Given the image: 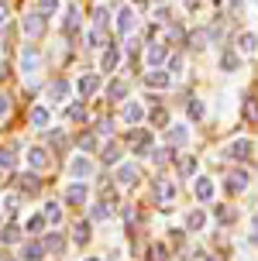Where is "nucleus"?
<instances>
[{
    "mask_svg": "<svg viewBox=\"0 0 258 261\" xmlns=\"http://www.w3.org/2000/svg\"><path fill=\"white\" fill-rule=\"evenodd\" d=\"M152 155H155V162H158V165H162V162H169V151H166V148H158V151H152Z\"/></svg>",
    "mask_w": 258,
    "mask_h": 261,
    "instance_id": "nucleus-44",
    "label": "nucleus"
},
{
    "mask_svg": "<svg viewBox=\"0 0 258 261\" xmlns=\"http://www.w3.org/2000/svg\"><path fill=\"white\" fill-rule=\"evenodd\" d=\"M0 179H4V165H0Z\"/></svg>",
    "mask_w": 258,
    "mask_h": 261,
    "instance_id": "nucleus-51",
    "label": "nucleus"
},
{
    "mask_svg": "<svg viewBox=\"0 0 258 261\" xmlns=\"http://www.w3.org/2000/svg\"><path fill=\"white\" fill-rule=\"evenodd\" d=\"M196 199H200V203L214 199V182H210V179H196Z\"/></svg>",
    "mask_w": 258,
    "mask_h": 261,
    "instance_id": "nucleus-18",
    "label": "nucleus"
},
{
    "mask_svg": "<svg viewBox=\"0 0 258 261\" xmlns=\"http://www.w3.org/2000/svg\"><path fill=\"white\" fill-rule=\"evenodd\" d=\"M245 114H248L251 120H258V103H245Z\"/></svg>",
    "mask_w": 258,
    "mask_h": 261,
    "instance_id": "nucleus-43",
    "label": "nucleus"
},
{
    "mask_svg": "<svg viewBox=\"0 0 258 261\" xmlns=\"http://www.w3.org/2000/svg\"><path fill=\"white\" fill-rule=\"evenodd\" d=\"M69 120H86V107L73 103V107H69Z\"/></svg>",
    "mask_w": 258,
    "mask_h": 261,
    "instance_id": "nucleus-38",
    "label": "nucleus"
},
{
    "mask_svg": "<svg viewBox=\"0 0 258 261\" xmlns=\"http://www.w3.org/2000/svg\"><path fill=\"white\" fill-rule=\"evenodd\" d=\"M86 261H100V258H86Z\"/></svg>",
    "mask_w": 258,
    "mask_h": 261,
    "instance_id": "nucleus-52",
    "label": "nucleus"
},
{
    "mask_svg": "<svg viewBox=\"0 0 258 261\" xmlns=\"http://www.w3.org/2000/svg\"><path fill=\"white\" fill-rule=\"evenodd\" d=\"M186 138H190V130H186V127H172L166 134V144H169V148H179V144H186Z\"/></svg>",
    "mask_w": 258,
    "mask_h": 261,
    "instance_id": "nucleus-17",
    "label": "nucleus"
},
{
    "mask_svg": "<svg viewBox=\"0 0 258 261\" xmlns=\"http://www.w3.org/2000/svg\"><path fill=\"white\" fill-rule=\"evenodd\" d=\"M79 148H83V151H93V148H97V138H93V134H79Z\"/></svg>",
    "mask_w": 258,
    "mask_h": 261,
    "instance_id": "nucleus-40",
    "label": "nucleus"
},
{
    "mask_svg": "<svg viewBox=\"0 0 258 261\" xmlns=\"http://www.w3.org/2000/svg\"><path fill=\"white\" fill-rule=\"evenodd\" d=\"M21 258L25 261H41L45 258V244H41V241H28L25 248H21Z\"/></svg>",
    "mask_w": 258,
    "mask_h": 261,
    "instance_id": "nucleus-8",
    "label": "nucleus"
},
{
    "mask_svg": "<svg viewBox=\"0 0 258 261\" xmlns=\"http://www.w3.org/2000/svg\"><path fill=\"white\" fill-rule=\"evenodd\" d=\"M179 172H182V175H193V172H196V158L193 155H182L179 158Z\"/></svg>",
    "mask_w": 258,
    "mask_h": 261,
    "instance_id": "nucleus-32",
    "label": "nucleus"
},
{
    "mask_svg": "<svg viewBox=\"0 0 258 261\" xmlns=\"http://www.w3.org/2000/svg\"><path fill=\"white\" fill-rule=\"evenodd\" d=\"M110 4H121V0H110Z\"/></svg>",
    "mask_w": 258,
    "mask_h": 261,
    "instance_id": "nucleus-53",
    "label": "nucleus"
},
{
    "mask_svg": "<svg viewBox=\"0 0 258 261\" xmlns=\"http://www.w3.org/2000/svg\"><path fill=\"white\" fill-rule=\"evenodd\" d=\"M49 96L52 100H65V96H69V83H65V79H55L49 86Z\"/></svg>",
    "mask_w": 258,
    "mask_h": 261,
    "instance_id": "nucleus-22",
    "label": "nucleus"
},
{
    "mask_svg": "<svg viewBox=\"0 0 258 261\" xmlns=\"http://www.w3.org/2000/svg\"><path fill=\"white\" fill-rule=\"evenodd\" d=\"M203 223H206L203 210H190V217H186V227H190V230H200Z\"/></svg>",
    "mask_w": 258,
    "mask_h": 261,
    "instance_id": "nucleus-27",
    "label": "nucleus"
},
{
    "mask_svg": "<svg viewBox=\"0 0 258 261\" xmlns=\"http://www.w3.org/2000/svg\"><path fill=\"white\" fill-rule=\"evenodd\" d=\"M7 21V4H0V24Z\"/></svg>",
    "mask_w": 258,
    "mask_h": 261,
    "instance_id": "nucleus-47",
    "label": "nucleus"
},
{
    "mask_svg": "<svg viewBox=\"0 0 258 261\" xmlns=\"http://www.w3.org/2000/svg\"><path fill=\"white\" fill-rule=\"evenodd\" d=\"M21 193H28V196L38 193V175H25V179H21Z\"/></svg>",
    "mask_w": 258,
    "mask_h": 261,
    "instance_id": "nucleus-31",
    "label": "nucleus"
},
{
    "mask_svg": "<svg viewBox=\"0 0 258 261\" xmlns=\"http://www.w3.org/2000/svg\"><path fill=\"white\" fill-rule=\"evenodd\" d=\"M134 179H138V165H121V169H117V182L121 186H134Z\"/></svg>",
    "mask_w": 258,
    "mask_h": 261,
    "instance_id": "nucleus-14",
    "label": "nucleus"
},
{
    "mask_svg": "<svg viewBox=\"0 0 258 261\" xmlns=\"http://www.w3.org/2000/svg\"><path fill=\"white\" fill-rule=\"evenodd\" d=\"M217 223H234V210L231 206H217Z\"/></svg>",
    "mask_w": 258,
    "mask_h": 261,
    "instance_id": "nucleus-36",
    "label": "nucleus"
},
{
    "mask_svg": "<svg viewBox=\"0 0 258 261\" xmlns=\"http://www.w3.org/2000/svg\"><path fill=\"white\" fill-rule=\"evenodd\" d=\"M73 234H76V237H73L76 244H90V223H83V220H79V223H76V230H73Z\"/></svg>",
    "mask_w": 258,
    "mask_h": 261,
    "instance_id": "nucleus-28",
    "label": "nucleus"
},
{
    "mask_svg": "<svg viewBox=\"0 0 258 261\" xmlns=\"http://www.w3.org/2000/svg\"><path fill=\"white\" fill-rule=\"evenodd\" d=\"M69 172H73V179H90V175H93V162L86 155H79V158H73Z\"/></svg>",
    "mask_w": 258,
    "mask_h": 261,
    "instance_id": "nucleus-4",
    "label": "nucleus"
},
{
    "mask_svg": "<svg viewBox=\"0 0 258 261\" xmlns=\"http://www.w3.org/2000/svg\"><path fill=\"white\" fill-rule=\"evenodd\" d=\"M186 114H190V120H203V103H200V100H190V103H186Z\"/></svg>",
    "mask_w": 258,
    "mask_h": 261,
    "instance_id": "nucleus-30",
    "label": "nucleus"
},
{
    "mask_svg": "<svg viewBox=\"0 0 258 261\" xmlns=\"http://www.w3.org/2000/svg\"><path fill=\"white\" fill-rule=\"evenodd\" d=\"M0 261H4V258H0Z\"/></svg>",
    "mask_w": 258,
    "mask_h": 261,
    "instance_id": "nucleus-54",
    "label": "nucleus"
},
{
    "mask_svg": "<svg viewBox=\"0 0 258 261\" xmlns=\"http://www.w3.org/2000/svg\"><path fill=\"white\" fill-rule=\"evenodd\" d=\"M148 261H169L166 244H155V248H152V254H148Z\"/></svg>",
    "mask_w": 258,
    "mask_h": 261,
    "instance_id": "nucleus-35",
    "label": "nucleus"
},
{
    "mask_svg": "<svg viewBox=\"0 0 258 261\" xmlns=\"http://www.w3.org/2000/svg\"><path fill=\"white\" fill-rule=\"evenodd\" d=\"M117 31H121V35L134 31V11H131V7H121V11H117Z\"/></svg>",
    "mask_w": 258,
    "mask_h": 261,
    "instance_id": "nucleus-9",
    "label": "nucleus"
},
{
    "mask_svg": "<svg viewBox=\"0 0 258 261\" xmlns=\"http://www.w3.org/2000/svg\"><path fill=\"white\" fill-rule=\"evenodd\" d=\"M41 244H45V251H52V254H62V251H65V241H62V234H49L45 241H41Z\"/></svg>",
    "mask_w": 258,
    "mask_h": 261,
    "instance_id": "nucleus-19",
    "label": "nucleus"
},
{
    "mask_svg": "<svg viewBox=\"0 0 258 261\" xmlns=\"http://www.w3.org/2000/svg\"><path fill=\"white\" fill-rule=\"evenodd\" d=\"M121 117H124V124H142L145 120V107L138 103V100H128L124 110H121Z\"/></svg>",
    "mask_w": 258,
    "mask_h": 261,
    "instance_id": "nucleus-2",
    "label": "nucleus"
},
{
    "mask_svg": "<svg viewBox=\"0 0 258 261\" xmlns=\"http://www.w3.org/2000/svg\"><path fill=\"white\" fill-rule=\"evenodd\" d=\"M90 217H93V220H107V217H110V206H107V203H97Z\"/></svg>",
    "mask_w": 258,
    "mask_h": 261,
    "instance_id": "nucleus-37",
    "label": "nucleus"
},
{
    "mask_svg": "<svg viewBox=\"0 0 258 261\" xmlns=\"http://www.w3.org/2000/svg\"><path fill=\"white\" fill-rule=\"evenodd\" d=\"M238 65H241L238 52H231V48H224V52H220V69H224V72H238Z\"/></svg>",
    "mask_w": 258,
    "mask_h": 261,
    "instance_id": "nucleus-13",
    "label": "nucleus"
},
{
    "mask_svg": "<svg viewBox=\"0 0 258 261\" xmlns=\"http://www.w3.org/2000/svg\"><path fill=\"white\" fill-rule=\"evenodd\" d=\"M131 144H134V155H145L148 148H152V134L148 130H131Z\"/></svg>",
    "mask_w": 258,
    "mask_h": 261,
    "instance_id": "nucleus-6",
    "label": "nucleus"
},
{
    "mask_svg": "<svg viewBox=\"0 0 258 261\" xmlns=\"http://www.w3.org/2000/svg\"><path fill=\"white\" fill-rule=\"evenodd\" d=\"M224 155H227V158H234V162H245V158L251 155V141H248V138H241V141H234L231 148L224 151Z\"/></svg>",
    "mask_w": 258,
    "mask_h": 261,
    "instance_id": "nucleus-5",
    "label": "nucleus"
},
{
    "mask_svg": "<svg viewBox=\"0 0 258 261\" xmlns=\"http://www.w3.org/2000/svg\"><path fill=\"white\" fill-rule=\"evenodd\" d=\"M145 83H148L152 90H166L169 83H172V76H169V72H162V69H152V72L145 76Z\"/></svg>",
    "mask_w": 258,
    "mask_h": 261,
    "instance_id": "nucleus-10",
    "label": "nucleus"
},
{
    "mask_svg": "<svg viewBox=\"0 0 258 261\" xmlns=\"http://www.w3.org/2000/svg\"><path fill=\"white\" fill-rule=\"evenodd\" d=\"M76 90H79V96L86 100V96H93V93L100 90V79H97V76H93V72H90V76H83V79H79V83H76Z\"/></svg>",
    "mask_w": 258,
    "mask_h": 261,
    "instance_id": "nucleus-11",
    "label": "nucleus"
},
{
    "mask_svg": "<svg viewBox=\"0 0 258 261\" xmlns=\"http://www.w3.org/2000/svg\"><path fill=\"white\" fill-rule=\"evenodd\" d=\"M0 165H4V169H14V165H17L14 151H7V148H4V151H0Z\"/></svg>",
    "mask_w": 258,
    "mask_h": 261,
    "instance_id": "nucleus-39",
    "label": "nucleus"
},
{
    "mask_svg": "<svg viewBox=\"0 0 258 261\" xmlns=\"http://www.w3.org/2000/svg\"><path fill=\"white\" fill-rule=\"evenodd\" d=\"M107 96H114V100H124V96H128V83H124V79H114V83L107 86Z\"/></svg>",
    "mask_w": 258,
    "mask_h": 261,
    "instance_id": "nucleus-23",
    "label": "nucleus"
},
{
    "mask_svg": "<svg viewBox=\"0 0 258 261\" xmlns=\"http://www.w3.org/2000/svg\"><path fill=\"white\" fill-rule=\"evenodd\" d=\"M238 48H241L245 55H255L258 52V38L251 35V31H245V35H238Z\"/></svg>",
    "mask_w": 258,
    "mask_h": 261,
    "instance_id": "nucleus-16",
    "label": "nucleus"
},
{
    "mask_svg": "<svg viewBox=\"0 0 258 261\" xmlns=\"http://www.w3.org/2000/svg\"><path fill=\"white\" fill-rule=\"evenodd\" d=\"M86 196H90V193H86V186L73 182V186H69V193H65V199H69L73 206H83V203H86Z\"/></svg>",
    "mask_w": 258,
    "mask_h": 261,
    "instance_id": "nucleus-12",
    "label": "nucleus"
},
{
    "mask_svg": "<svg viewBox=\"0 0 258 261\" xmlns=\"http://www.w3.org/2000/svg\"><path fill=\"white\" fill-rule=\"evenodd\" d=\"M49 120H52V117H49V110H45V107H35V110H31V124H35L38 130L49 127Z\"/></svg>",
    "mask_w": 258,
    "mask_h": 261,
    "instance_id": "nucleus-24",
    "label": "nucleus"
},
{
    "mask_svg": "<svg viewBox=\"0 0 258 261\" xmlns=\"http://www.w3.org/2000/svg\"><path fill=\"white\" fill-rule=\"evenodd\" d=\"M38 7H41V14H52L59 7V0H38Z\"/></svg>",
    "mask_w": 258,
    "mask_h": 261,
    "instance_id": "nucleus-42",
    "label": "nucleus"
},
{
    "mask_svg": "<svg viewBox=\"0 0 258 261\" xmlns=\"http://www.w3.org/2000/svg\"><path fill=\"white\" fill-rule=\"evenodd\" d=\"M103 162H107V165H117V162H121V144H114V141H110V144H103Z\"/></svg>",
    "mask_w": 258,
    "mask_h": 261,
    "instance_id": "nucleus-21",
    "label": "nucleus"
},
{
    "mask_svg": "<svg viewBox=\"0 0 258 261\" xmlns=\"http://www.w3.org/2000/svg\"><path fill=\"white\" fill-rule=\"evenodd\" d=\"M117 62H121V52H117V45H110V48L103 52V59H100L103 72H114V69H117Z\"/></svg>",
    "mask_w": 258,
    "mask_h": 261,
    "instance_id": "nucleus-15",
    "label": "nucleus"
},
{
    "mask_svg": "<svg viewBox=\"0 0 258 261\" xmlns=\"http://www.w3.org/2000/svg\"><path fill=\"white\" fill-rule=\"evenodd\" d=\"M45 220L59 223V220H62V206H59V203H49V206H45Z\"/></svg>",
    "mask_w": 258,
    "mask_h": 261,
    "instance_id": "nucleus-33",
    "label": "nucleus"
},
{
    "mask_svg": "<svg viewBox=\"0 0 258 261\" xmlns=\"http://www.w3.org/2000/svg\"><path fill=\"white\" fill-rule=\"evenodd\" d=\"M76 31H79V11H76V7H69V11H65V35L73 38Z\"/></svg>",
    "mask_w": 258,
    "mask_h": 261,
    "instance_id": "nucleus-20",
    "label": "nucleus"
},
{
    "mask_svg": "<svg viewBox=\"0 0 258 261\" xmlns=\"http://www.w3.org/2000/svg\"><path fill=\"white\" fill-rule=\"evenodd\" d=\"M245 186H248V175H245V172H234L231 179H227V189H234V193H241Z\"/></svg>",
    "mask_w": 258,
    "mask_h": 261,
    "instance_id": "nucleus-29",
    "label": "nucleus"
},
{
    "mask_svg": "<svg viewBox=\"0 0 258 261\" xmlns=\"http://www.w3.org/2000/svg\"><path fill=\"white\" fill-rule=\"evenodd\" d=\"M251 241H255V244H258V220H255V237H251Z\"/></svg>",
    "mask_w": 258,
    "mask_h": 261,
    "instance_id": "nucleus-50",
    "label": "nucleus"
},
{
    "mask_svg": "<svg viewBox=\"0 0 258 261\" xmlns=\"http://www.w3.org/2000/svg\"><path fill=\"white\" fill-rule=\"evenodd\" d=\"M93 21H97V28H107V21H110V11H107V7H97V11H93Z\"/></svg>",
    "mask_w": 258,
    "mask_h": 261,
    "instance_id": "nucleus-34",
    "label": "nucleus"
},
{
    "mask_svg": "<svg viewBox=\"0 0 258 261\" xmlns=\"http://www.w3.org/2000/svg\"><path fill=\"white\" fill-rule=\"evenodd\" d=\"M41 227H45V217H31V220H28V230H31V234H38Z\"/></svg>",
    "mask_w": 258,
    "mask_h": 261,
    "instance_id": "nucleus-41",
    "label": "nucleus"
},
{
    "mask_svg": "<svg viewBox=\"0 0 258 261\" xmlns=\"http://www.w3.org/2000/svg\"><path fill=\"white\" fill-rule=\"evenodd\" d=\"M7 76V62H0V79Z\"/></svg>",
    "mask_w": 258,
    "mask_h": 261,
    "instance_id": "nucleus-49",
    "label": "nucleus"
},
{
    "mask_svg": "<svg viewBox=\"0 0 258 261\" xmlns=\"http://www.w3.org/2000/svg\"><path fill=\"white\" fill-rule=\"evenodd\" d=\"M0 241H4V244H17V241H21V230H17L14 223H7V227L0 230Z\"/></svg>",
    "mask_w": 258,
    "mask_h": 261,
    "instance_id": "nucleus-26",
    "label": "nucleus"
},
{
    "mask_svg": "<svg viewBox=\"0 0 258 261\" xmlns=\"http://www.w3.org/2000/svg\"><path fill=\"white\" fill-rule=\"evenodd\" d=\"M182 4H186L190 11H196V7H200V0H182Z\"/></svg>",
    "mask_w": 258,
    "mask_h": 261,
    "instance_id": "nucleus-48",
    "label": "nucleus"
},
{
    "mask_svg": "<svg viewBox=\"0 0 258 261\" xmlns=\"http://www.w3.org/2000/svg\"><path fill=\"white\" fill-rule=\"evenodd\" d=\"M7 110H11V100H7V96L0 93V114H7Z\"/></svg>",
    "mask_w": 258,
    "mask_h": 261,
    "instance_id": "nucleus-46",
    "label": "nucleus"
},
{
    "mask_svg": "<svg viewBox=\"0 0 258 261\" xmlns=\"http://www.w3.org/2000/svg\"><path fill=\"white\" fill-rule=\"evenodd\" d=\"M166 59H169V45L166 41H155L152 48H148V62L158 69V65H166Z\"/></svg>",
    "mask_w": 258,
    "mask_h": 261,
    "instance_id": "nucleus-7",
    "label": "nucleus"
},
{
    "mask_svg": "<svg viewBox=\"0 0 258 261\" xmlns=\"http://www.w3.org/2000/svg\"><path fill=\"white\" fill-rule=\"evenodd\" d=\"M217 4H220V0H217Z\"/></svg>",
    "mask_w": 258,
    "mask_h": 261,
    "instance_id": "nucleus-55",
    "label": "nucleus"
},
{
    "mask_svg": "<svg viewBox=\"0 0 258 261\" xmlns=\"http://www.w3.org/2000/svg\"><path fill=\"white\" fill-rule=\"evenodd\" d=\"M21 28H25L28 38H38L41 31H45V14H28L25 21H21Z\"/></svg>",
    "mask_w": 258,
    "mask_h": 261,
    "instance_id": "nucleus-1",
    "label": "nucleus"
},
{
    "mask_svg": "<svg viewBox=\"0 0 258 261\" xmlns=\"http://www.w3.org/2000/svg\"><path fill=\"white\" fill-rule=\"evenodd\" d=\"M28 162H31V169H45V162H49L45 158V148H31L28 151Z\"/></svg>",
    "mask_w": 258,
    "mask_h": 261,
    "instance_id": "nucleus-25",
    "label": "nucleus"
},
{
    "mask_svg": "<svg viewBox=\"0 0 258 261\" xmlns=\"http://www.w3.org/2000/svg\"><path fill=\"white\" fill-rule=\"evenodd\" d=\"M169 69H172V72H182V55H176V59L169 62Z\"/></svg>",
    "mask_w": 258,
    "mask_h": 261,
    "instance_id": "nucleus-45",
    "label": "nucleus"
},
{
    "mask_svg": "<svg viewBox=\"0 0 258 261\" xmlns=\"http://www.w3.org/2000/svg\"><path fill=\"white\" fill-rule=\"evenodd\" d=\"M21 65H25L28 76H35V72H38V45H25V52H21Z\"/></svg>",
    "mask_w": 258,
    "mask_h": 261,
    "instance_id": "nucleus-3",
    "label": "nucleus"
}]
</instances>
